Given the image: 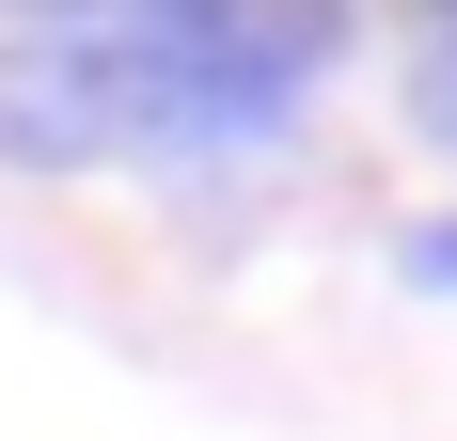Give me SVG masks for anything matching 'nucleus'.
I'll list each match as a JSON object with an SVG mask.
<instances>
[{
    "label": "nucleus",
    "mask_w": 457,
    "mask_h": 441,
    "mask_svg": "<svg viewBox=\"0 0 457 441\" xmlns=\"http://www.w3.org/2000/svg\"><path fill=\"white\" fill-rule=\"evenodd\" d=\"M395 268H411L426 300H457V220H411V237H395Z\"/></svg>",
    "instance_id": "7ed1b4c3"
},
{
    "label": "nucleus",
    "mask_w": 457,
    "mask_h": 441,
    "mask_svg": "<svg viewBox=\"0 0 457 441\" xmlns=\"http://www.w3.org/2000/svg\"><path fill=\"white\" fill-rule=\"evenodd\" d=\"M411 127L457 158V32H426V63H411Z\"/></svg>",
    "instance_id": "f03ea898"
},
{
    "label": "nucleus",
    "mask_w": 457,
    "mask_h": 441,
    "mask_svg": "<svg viewBox=\"0 0 457 441\" xmlns=\"http://www.w3.org/2000/svg\"><path fill=\"white\" fill-rule=\"evenodd\" d=\"M331 79V0H79L0 47V158L111 174V158H253Z\"/></svg>",
    "instance_id": "f257e3e1"
}]
</instances>
